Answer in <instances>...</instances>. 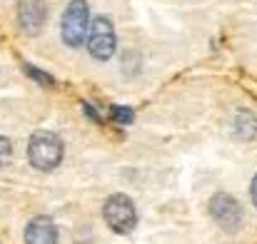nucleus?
Listing matches in <instances>:
<instances>
[{"label":"nucleus","instance_id":"5","mask_svg":"<svg viewBox=\"0 0 257 244\" xmlns=\"http://www.w3.org/2000/svg\"><path fill=\"white\" fill-rule=\"evenodd\" d=\"M210 214L225 229H237L240 222H242V207H240V202L235 197L225 194V192H220V194H215L210 199Z\"/></svg>","mask_w":257,"mask_h":244},{"label":"nucleus","instance_id":"8","mask_svg":"<svg viewBox=\"0 0 257 244\" xmlns=\"http://www.w3.org/2000/svg\"><path fill=\"white\" fill-rule=\"evenodd\" d=\"M235 130L240 137L250 140V137H257V117L247 110H240L237 117H235Z\"/></svg>","mask_w":257,"mask_h":244},{"label":"nucleus","instance_id":"3","mask_svg":"<svg viewBox=\"0 0 257 244\" xmlns=\"http://www.w3.org/2000/svg\"><path fill=\"white\" fill-rule=\"evenodd\" d=\"M102 214H105L107 227L112 232H117V234H127L138 224V209H135V204H133V199L127 194L107 197V202L102 207Z\"/></svg>","mask_w":257,"mask_h":244},{"label":"nucleus","instance_id":"11","mask_svg":"<svg viewBox=\"0 0 257 244\" xmlns=\"http://www.w3.org/2000/svg\"><path fill=\"white\" fill-rule=\"evenodd\" d=\"M250 192H252V202H255V207H257V174H255V179H252V187H250Z\"/></svg>","mask_w":257,"mask_h":244},{"label":"nucleus","instance_id":"9","mask_svg":"<svg viewBox=\"0 0 257 244\" xmlns=\"http://www.w3.org/2000/svg\"><path fill=\"white\" fill-rule=\"evenodd\" d=\"M110 112H112V120L115 122H122V125L133 122V110H127V107H112Z\"/></svg>","mask_w":257,"mask_h":244},{"label":"nucleus","instance_id":"4","mask_svg":"<svg viewBox=\"0 0 257 244\" xmlns=\"http://www.w3.org/2000/svg\"><path fill=\"white\" fill-rule=\"evenodd\" d=\"M87 50H90V55L92 58H97V60H107V58H112V53H115V45H117V40H115V28H112V23L105 18V15H97L90 25H87Z\"/></svg>","mask_w":257,"mask_h":244},{"label":"nucleus","instance_id":"6","mask_svg":"<svg viewBox=\"0 0 257 244\" xmlns=\"http://www.w3.org/2000/svg\"><path fill=\"white\" fill-rule=\"evenodd\" d=\"M48 8L43 0H20L18 3V23L28 35H38L45 25Z\"/></svg>","mask_w":257,"mask_h":244},{"label":"nucleus","instance_id":"10","mask_svg":"<svg viewBox=\"0 0 257 244\" xmlns=\"http://www.w3.org/2000/svg\"><path fill=\"white\" fill-rule=\"evenodd\" d=\"M10 157H13V145L8 137H0V164L8 162Z\"/></svg>","mask_w":257,"mask_h":244},{"label":"nucleus","instance_id":"7","mask_svg":"<svg viewBox=\"0 0 257 244\" xmlns=\"http://www.w3.org/2000/svg\"><path fill=\"white\" fill-rule=\"evenodd\" d=\"M25 244H58V227L50 217H35L25 227Z\"/></svg>","mask_w":257,"mask_h":244},{"label":"nucleus","instance_id":"2","mask_svg":"<svg viewBox=\"0 0 257 244\" xmlns=\"http://www.w3.org/2000/svg\"><path fill=\"white\" fill-rule=\"evenodd\" d=\"M87 25H90V10L85 0H73L60 20V33L68 48H80L87 38Z\"/></svg>","mask_w":257,"mask_h":244},{"label":"nucleus","instance_id":"1","mask_svg":"<svg viewBox=\"0 0 257 244\" xmlns=\"http://www.w3.org/2000/svg\"><path fill=\"white\" fill-rule=\"evenodd\" d=\"M28 160L35 169H53L63 160V142L53 132H35L28 142Z\"/></svg>","mask_w":257,"mask_h":244}]
</instances>
